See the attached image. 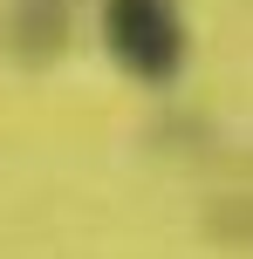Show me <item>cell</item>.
Instances as JSON below:
<instances>
[{
	"label": "cell",
	"instance_id": "cell-1",
	"mask_svg": "<svg viewBox=\"0 0 253 259\" xmlns=\"http://www.w3.org/2000/svg\"><path fill=\"white\" fill-rule=\"evenodd\" d=\"M103 41L110 62L151 89L178 82L185 68V14L171 0H103Z\"/></svg>",
	"mask_w": 253,
	"mask_h": 259
}]
</instances>
